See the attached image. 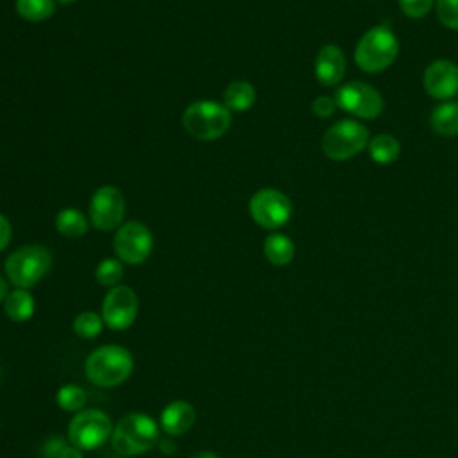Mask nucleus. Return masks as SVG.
Returning <instances> with one entry per match:
<instances>
[{
    "label": "nucleus",
    "mask_w": 458,
    "mask_h": 458,
    "mask_svg": "<svg viewBox=\"0 0 458 458\" xmlns=\"http://www.w3.org/2000/svg\"><path fill=\"white\" fill-rule=\"evenodd\" d=\"M52 267V254L43 245H27L5 259L7 279L16 288H30L39 283Z\"/></svg>",
    "instance_id": "nucleus-5"
},
{
    "label": "nucleus",
    "mask_w": 458,
    "mask_h": 458,
    "mask_svg": "<svg viewBox=\"0 0 458 458\" xmlns=\"http://www.w3.org/2000/svg\"><path fill=\"white\" fill-rule=\"evenodd\" d=\"M125 215V199L114 186L98 188L89 200V220L100 231L120 227Z\"/></svg>",
    "instance_id": "nucleus-11"
},
{
    "label": "nucleus",
    "mask_w": 458,
    "mask_h": 458,
    "mask_svg": "<svg viewBox=\"0 0 458 458\" xmlns=\"http://www.w3.org/2000/svg\"><path fill=\"white\" fill-rule=\"evenodd\" d=\"M9 242H11V224L4 215H0V250H4Z\"/></svg>",
    "instance_id": "nucleus-30"
},
{
    "label": "nucleus",
    "mask_w": 458,
    "mask_h": 458,
    "mask_svg": "<svg viewBox=\"0 0 458 458\" xmlns=\"http://www.w3.org/2000/svg\"><path fill=\"white\" fill-rule=\"evenodd\" d=\"M7 297V283L5 279L0 276V302H4Z\"/></svg>",
    "instance_id": "nucleus-33"
},
{
    "label": "nucleus",
    "mask_w": 458,
    "mask_h": 458,
    "mask_svg": "<svg viewBox=\"0 0 458 458\" xmlns=\"http://www.w3.org/2000/svg\"><path fill=\"white\" fill-rule=\"evenodd\" d=\"M401 11L410 18H422L429 13L433 0H399Z\"/></svg>",
    "instance_id": "nucleus-27"
},
{
    "label": "nucleus",
    "mask_w": 458,
    "mask_h": 458,
    "mask_svg": "<svg viewBox=\"0 0 458 458\" xmlns=\"http://www.w3.org/2000/svg\"><path fill=\"white\" fill-rule=\"evenodd\" d=\"M369 145V131L354 120H340L333 123L324 138L322 150L329 159L342 161L360 154Z\"/></svg>",
    "instance_id": "nucleus-6"
},
{
    "label": "nucleus",
    "mask_w": 458,
    "mask_h": 458,
    "mask_svg": "<svg viewBox=\"0 0 458 458\" xmlns=\"http://www.w3.org/2000/svg\"><path fill=\"white\" fill-rule=\"evenodd\" d=\"M335 102L338 107H342L344 111L365 118V120H372L376 116L381 114L383 111V98L379 95V91L365 82H347L344 84L336 95H335Z\"/></svg>",
    "instance_id": "nucleus-10"
},
{
    "label": "nucleus",
    "mask_w": 458,
    "mask_h": 458,
    "mask_svg": "<svg viewBox=\"0 0 458 458\" xmlns=\"http://www.w3.org/2000/svg\"><path fill=\"white\" fill-rule=\"evenodd\" d=\"M152 245V233L141 222H127L120 225L113 242L116 256L129 265L143 263L150 256Z\"/></svg>",
    "instance_id": "nucleus-9"
},
{
    "label": "nucleus",
    "mask_w": 458,
    "mask_h": 458,
    "mask_svg": "<svg viewBox=\"0 0 458 458\" xmlns=\"http://www.w3.org/2000/svg\"><path fill=\"white\" fill-rule=\"evenodd\" d=\"M122 276H123L122 261L114 259V258H107V259L100 261L97 267V272H95V277H97L98 284H102V286H116L120 283Z\"/></svg>",
    "instance_id": "nucleus-25"
},
{
    "label": "nucleus",
    "mask_w": 458,
    "mask_h": 458,
    "mask_svg": "<svg viewBox=\"0 0 458 458\" xmlns=\"http://www.w3.org/2000/svg\"><path fill=\"white\" fill-rule=\"evenodd\" d=\"M186 132L202 141L222 138L231 125V111L215 100H197L182 114Z\"/></svg>",
    "instance_id": "nucleus-4"
},
{
    "label": "nucleus",
    "mask_w": 458,
    "mask_h": 458,
    "mask_svg": "<svg viewBox=\"0 0 458 458\" xmlns=\"http://www.w3.org/2000/svg\"><path fill=\"white\" fill-rule=\"evenodd\" d=\"M399 52V43L395 34L385 27L377 25L369 29L356 45L354 61L358 68L367 73H376L388 68Z\"/></svg>",
    "instance_id": "nucleus-3"
},
{
    "label": "nucleus",
    "mask_w": 458,
    "mask_h": 458,
    "mask_svg": "<svg viewBox=\"0 0 458 458\" xmlns=\"http://www.w3.org/2000/svg\"><path fill=\"white\" fill-rule=\"evenodd\" d=\"M59 458H82V454H81V449H77L75 445H66V447L61 451Z\"/></svg>",
    "instance_id": "nucleus-31"
},
{
    "label": "nucleus",
    "mask_w": 458,
    "mask_h": 458,
    "mask_svg": "<svg viewBox=\"0 0 458 458\" xmlns=\"http://www.w3.org/2000/svg\"><path fill=\"white\" fill-rule=\"evenodd\" d=\"M16 13L27 21H45L55 13L54 0H16Z\"/></svg>",
    "instance_id": "nucleus-22"
},
{
    "label": "nucleus",
    "mask_w": 458,
    "mask_h": 458,
    "mask_svg": "<svg viewBox=\"0 0 458 458\" xmlns=\"http://www.w3.org/2000/svg\"><path fill=\"white\" fill-rule=\"evenodd\" d=\"M138 315V297L129 286H113L102 302V320L114 331L132 326Z\"/></svg>",
    "instance_id": "nucleus-12"
},
{
    "label": "nucleus",
    "mask_w": 458,
    "mask_h": 458,
    "mask_svg": "<svg viewBox=\"0 0 458 458\" xmlns=\"http://www.w3.org/2000/svg\"><path fill=\"white\" fill-rule=\"evenodd\" d=\"M111 419L100 410L79 411L68 426L70 444L82 451L100 447L111 437Z\"/></svg>",
    "instance_id": "nucleus-7"
},
{
    "label": "nucleus",
    "mask_w": 458,
    "mask_h": 458,
    "mask_svg": "<svg viewBox=\"0 0 458 458\" xmlns=\"http://www.w3.org/2000/svg\"><path fill=\"white\" fill-rule=\"evenodd\" d=\"M114 458H123V456H114Z\"/></svg>",
    "instance_id": "nucleus-36"
},
{
    "label": "nucleus",
    "mask_w": 458,
    "mask_h": 458,
    "mask_svg": "<svg viewBox=\"0 0 458 458\" xmlns=\"http://www.w3.org/2000/svg\"><path fill=\"white\" fill-rule=\"evenodd\" d=\"M55 399H57L59 408H63L64 411H77L86 404L88 395H86L84 388L70 383V385H64L59 388Z\"/></svg>",
    "instance_id": "nucleus-23"
},
{
    "label": "nucleus",
    "mask_w": 458,
    "mask_h": 458,
    "mask_svg": "<svg viewBox=\"0 0 458 458\" xmlns=\"http://www.w3.org/2000/svg\"><path fill=\"white\" fill-rule=\"evenodd\" d=\"M159 447H161V451H163L165 454H172V453L175 451V444H174L172 440H161V442H159Z\"/></svg>",
    "instance_id": "nucleus-32"
},
{
    "label": "nucleus",
    "mask_w": 458,
    "mask_h": 458,
    "mask_svg": "<svg viewBox=\"0 0 458 458\" xmlns=\"http://www.w3.org/2000/svg\"><path fill=\"white\" fill-rule=\"evenodd\" d=\"M132 356L122 345H102L89 352L84 369L88 379L97 386H116L132 372Z\"/></svg>",
    "instance_id": "nucleus-1"
},
{
    "label": "nucleus",
    "mask_w": 458,
    "mask_h": 458,
    "mask_svg": "<svg viewBox=\"0 0 458 458\" xmlns=\"http://www.w3.org/2000/svg\"><path fill=\"white\" fill-rule=\"evenodd\" d=\"M195 422V410L186 401H172L161 411V428L165 433L177 437L184 435Z\"/></svg>",
    "instance_id": "nucleus-15"
},
{
    "label": "nucleus",
    "mask_w": 458,
    "mask_h": 458,
    "mask_svg": "<svg viewBox=\"0 0 458 458\" xmlns=\"http://www.w3.org/2000/svg\"><path fill=\"white\" fill-rule=\"evenodd\" d=\"M55 229L68 238H81L88 233V220L86 216L73 209V208H66L61 209L55 216Z\"/></svg>",
    "instance_id": "nucleus-21"
},
{
    "label": "nucleus",
    "mask_w": 458,
    "mask_h": 458,
    "mask_svg": "<svg viewBox=\"0 0 458 458\" xmlns=\"http://www.w3.org/2000/svg\"><path fill=\"white\" fill-rule=\"evenodd\" d=\"M190 458H218L215 453H209V451H202V453H197V454H193V456H190Z\"/></svg>",
    "instance_id": "nucleus-34"
},
{
    "label": "nucleus",
    "mask_w": 458,
    "mask_h": 458,
    "mask_svg": "<svg viewBox=\"0 0 458 458\" xmlns=\"http://www.w3.org/2000/svg\"><path fill=\"white\" fill-rule=\"evenodd\" d=\"M66 445H68V444H66L63 438H59V437H50V438L43 444L41 454H43V458H59L61 451H63Z\"/></svg>",
    "instance_id": "nucleus-29"
},
{
    "label": "nucleus",
    "mask_w": 458,
    "mask_h": 458,
    "mask_svg": "<svg viewBox=\"0 0 458 458\" xmlns=\"http://www.w3.org/2000/svg\"><path fill=\"white\" fill-rule=\"evenodd\" d=\"M345 57L336 45H324L315 57V75L320 84L335 86L344 79Z\"/></svg>",
    "instance_id": "nucleus-14"
},
{
    "label": "nucleus",
    "mask_w": 458,
    "mask_h": 458,
    "mask_svg": "<svg viewBox=\"0 0 458 458\" xmlns=\"http://www.w3.org/2000/svg\"><path fill=\"white\" fill-rule=\"evenodd\" d=\"M59 2H63V4H70V2H75V0H59Z\"/></svg>",
    "instance_id": "nucleus-35"
},
{
    "label": "nucleus",
    "mask_w": 458,
    "mask_h": 458,
    "mask_svg": "<svg viewBox=\"0 0 458 458\" xmlns=\"http://www.w3.org/2000/svg\"><path fill=\"white\" fill-rule=\"evenodd\" d=\"M4 311L11 320H16V322L29 320L34 313V299L27 290L16 288L14 292L7 293L4 301Z\"/></svg>",
    "instance_id": "nucleus-19"
},
{
    "label": "nucleus",
    "mask_w": 458,
    "mask_h": 458,
    "mask_svg": "<svg viewBox=\"0 0 458 458\" xmlns=\"http://www.w3.org/2000/svg\"><path fill=\"white\" fill-rule=\"evenodd\" d=\"M437 16L444 27L458 30V0H437Z\"/></svg>",
    "instance_id": "nucleus-26"
},
{
    "label": "nucleus",
    "mask_w": 458,
    "mask_h": 458,
    "mask_svg": "<svg viewBox=\"0 0 458 458\" xmlns=\"http://www.w3.org/2000/svg\"><path fill=\"white\" fill-rule=\"evenodd\" d=\"M431 129L440 136L458 134V102H444L431 111Z\"/></svg>",
    "instance_id": "nucleus-18"
},
{
    "label": "nucleus",
    "mask_w": 458,
    "mask_h": 458,
    "mask_svg": "<svg viewBox=\"0 0 458 458\" xmlns=\"http://www.w3.org/2000/svg\"><path fill=\"white\" fill-rule=\"evenodd\" d=\"M157 437L159 429L154 419L145 413H129L113 428L111 444L120 456H134L152 449Z\"/></svg>",
    "instance_id": "nucleus-2"
},
{
    "label": "nucleus",
    "mask_w": 458,
    "mask_h": 458,
    "mask_svg": "<svg viewBox=\"0 0 458 458\" xmlns=\"http://www.w3.org/2000/svg\"><path fill=\"white\" fill-rule=\"evenodd\" d=\"M335 107H336V102L335 98H329V97H318L311 104V111L320 118L331 116L335 113Z\"/></svg>",
    "instance_id": "nucleus-28"
},
{
    "label": "nucleus",
    "mask_w": 458,
    "mask_h": 458,
    "mask_svg": "<svg viewBox=\"0 0 458 458\" xmlns=\"http://www.w3.org/2000/svg\"><path fill=\"white\" fill-rule=\"evenodd\" d=\"M102 326L104 320L95 311H82L73 320V333L81 338H95L100 335Z\"/></svg>",
    "instance_id": "nucleus-24"
},
{
    "label": "nucleus",
    "mask_w": 458,
    "mask_h": 458,
    "mask_svg": "<svg viewBox=\"0 0 458 458\" xmlns=\"http://www.w3.org/2000/svg\"><path fill=\"white\" fill-rule=\"evenodd\" d=\"M249 213L258 225L265 229H279L292 216V202L283 191L263 188L250 197Z\"/></svg>",
    "instance_id": "nucleus-8"
},
{
    "label": "nucleus",
    "mask_w": 458,
    "mask_h": 458,
    "mask_svg": "<svg viewBox=\"0 0 458 458\" xmlns=\"http://www.w3.org/2000/svg\"><path fill=\"white\" fill-rule=\"evenodd\" d=\"M424 89L433 98H451L458 93V66L449 59H437L424 70Z\"/></svg>",
    "instance_id": "nucleus-13"
},
{
    "label": "nucleus",
    "mask_w": 458,
    "mask_h": 458,
    "mask_svg": "<svg viewBox=\"0 0 458 458\" xmlns=\"http://www.w3.org/2000/svg\"><path fill=\"white\" fill-rule=\"evenodd\" d=\"M263 254L272 265L284 267L293 259L295 245L286 234L272 233L263 242Z\"/></svg>",
    "instance_id": "nucleus-16"
},
{
    "label": "nucleus",
    "mask_w": 458,
    "mask_h": 458,
    "mask_svg": "<svg viewBox=\"0 0 458 458\" xmlns=\"http://www.w3.org/2000/svg\"><path fill=\"white\" fill-rule=\"evenodd\" d=\"M256 100V89L247 81H233L224 91V106L229 111L243 113L252 107Z\"/></svg>",
    "instance_id": "nucleus-17"
},
{
    "label": "nucleus",
    "mask_w": 458,
    "mask_h": 458,
    "mask_svg": "<svg viewBox=\"0 0 458 458\" xmlns=\"http://www.w3.org/2000/svg\"><path fill=\"white\" fill-rule=\"evenodd\" d=\"M369 154L379 165L394 163L401 154V143L392 134H377L369 141Z\"/></svg>",
    "instance_id": "nucleus-20"
}]
</instances>
